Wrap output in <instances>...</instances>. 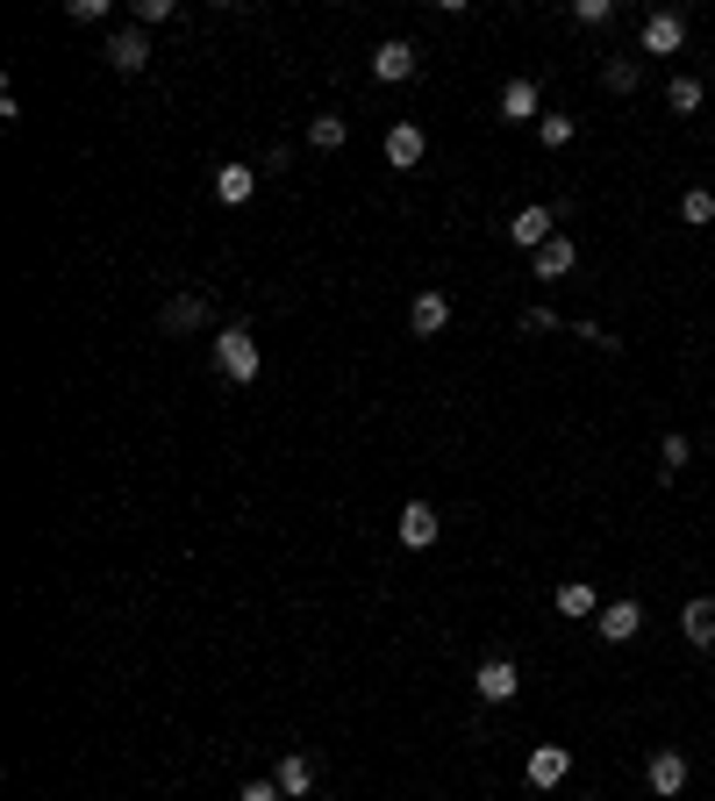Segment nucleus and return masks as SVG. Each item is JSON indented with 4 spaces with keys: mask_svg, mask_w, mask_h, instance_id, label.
<instances>
[{
    "mask_svg": "<svg viewBox=\"0 0 715 801\" xmlns=\"http://www.w3.org/2000/svg\"><path fill=\"white\" fill-rule=\"evenodd\" d=\"M215 365H222V379L251 387V379H258V365H265V351H258V336H251L244 322H229V330H215Z\"/></svg>",
    "mask_w": 715,
    "mask_h": 801,
    "instance_id": "f257e3e1",
    "label": "nucleus"
},
{
    "mask_svg": "<svg viewBox=\"0 0 715 801\" xmlns=\"http://www.w3.org/2000/svg\"><path fill=\"white\" fill-rule=\"evenodd\" d=\"M558 237V208H544V201H530V208L516 215V222H508V243H516V251H544V243Z\"/></svg>",
    "mask_w": 715,
    "mask_h": 801,
    "instance_id": "f03ea898",
    "label": "nucleus"
},
{
    "mask_svg": "<svg viewBox=\"0 0 715 801\" xmlns=\"http://www.w3.org/2000/svg\"><path fill=\"white\" fill-rule=\"evenodd\" d=\"M680 50H687V22L672 15V8L644 15V58H680Z\"/></svg>",
    "mask_w": 715,
    "mask_h": 801,
    "instance_id": "7ed1b4c3",
    "label": "nucleus"
},
{
    "mask_svg": "<svg viewBox=\"0 0 715 801\" xmlns=\"http://www.w3.org/2000/svg\"><path fill=\"white\" fill-rule=\"evenodd\" d=\"M472 695H480V701H516L522 695V673L508 659H487L480 673H472Z\"/></svg>",
    "mask_w": 715,
    "mask_h": 801,
    "instance_id": "20e7f679",
    "label": "nucleus"
},
{
    "mask_svg": "<svg viewBox=\"0 0 715 801\" xmlns=\"http://www.w3.org/2000/svg\"><path fill=\"white\" fill-rule=\"evenodd\" d=\"M443 537V515L429 508V501H408V508H401V545L408 551H429Z\"/></svg>",
    "mask_w": 715,
    "mask_h": 801,
    "instance_id": "39448f33",
    "label": "nucleus"
},
{
    "mask_svg": "<svg viewBox=\"0 0 715 801\" xmlns=\"http://www.w3.org/2000/svg\"><path fill=\"white\" fill-rule=\"evenodd\" d=\"M565 773H573V752H565V744H537V752H530V787L558 794V787H565Z\"/></svg>",
    "mask_w": 715,
    "mask_h": 801,
    "instance_id": "423d86ee",
    "label": "nucleus"
},
{
    "mask_svg": "<svg viewBox=\"0 0 715 801\" xmlns=\"http://www.w3.org/2000/svg\"><path fill=\"white\" fill-rule=\"evenodd\" d=\"M107 65L115 72H143L151 65V30H115L107 36Z\"/></svg>",
    "mask_w": 715,
    "mask_h": 801,
    "instance_id": "0eeeda50",
    "label": "nucleus"
},
{
    "mask_svg": "<svg viewBox=\"0 0 715 801\" xmlns=\"http://www.w3.org/2000/svg\"><path fill=\"white\" fill-rule=\"evenodd\" d=\"M423 151H429V137L415 129V122H394V129H387V165H394V172H415V165H423Z\"/></svg>",
    "mask_w": 715,
    "mask_h": 801,
    "instance_id": "6e6552de",
    "label": "nucleus"
},
{
    "mask_svg": "<svg viewBox=\"0 0 715 801\" xmlns=\"http://www.w3.org/2000/svg\"><path fill=\"white\" fill-rule=\"evenodd\" d=\"M443 322H451V294L429 287V294H415V301H408V330L415 336H443Z\"/></svg>",
    "mask_w": 715,
    "mask_h": 801,
    "instance_id": "1a4fd4ad",
    "label": "nucleus"
},
{
    "mask_svg": "<svg viewBox=\"0 0 715 801\" xmlns=\"http://www.w3.org/2000/svg\"><path fill=\"white\" fill-rule=\"evenodd\" d=\"M644 787L672 801V794L687 787V758H680V752H651V758H644Z\"/></svg>",
    "mask_w": 715,
    "mask_h": 801,
    "instance_id": "9d476101",
    "label": "nucleus"
},
{
    "mask_svg": "<svg viewBox=\"0 0 715 801\" xmlns=\"http://www.w3.org/2000/svg\"><path fill=\"white\" fill-rule=\"evenodd\" d=\"M258 194V165H215V201L222 208H244Z\"/></svg>",
    "mask_w": 715,
    "mask_h": 801,
    "instance_id": "9b49d317",
    "label": "nucleus"
},
{
    "mask_svg": "<svg viewBox=\"0 0 715 801\" xmlns=\"http://www.w3.org/2000/svg\"><path fill=\"white\" fill-rule=\"evenodd\" d=\"M573 265H579V243H573V237H551L544 251L530 258V273L544 279V287H551V279H565V273H573Z\"/></svg>",
    "mask_w": 715,
    "mask_h": 801,
    "instance_id": "f8f14e48",
    "label": "nucleus"
},
{
    "mask_svg": "<svg viewBox=\"0 0 715 801\" xmlns=\"http://www.w3.org/2000/svg\"><path fill=\"white\" fill-rule=\"evenodd\" d=\"M593 630L609 637V644H630V637L644 630V608H637V602H609L601 616H593Z\"/></svg>",
    "mask_w": 715,
    "mask_h": 801,
    "instance_id": "ddd939ff",
    "label": "nucleus"
},
{
    "mask_svg": "<svg viewBox=\"0 0 715 801\" xmlns=\"http://www.w3.org/2000/svg\"><path fill=\"white\" fill-rule=\"evenodd\" d=\"M501 122H544L537 79H508V87H501Z\"/></svg>",
    "mask_w": 715,
    "mask_h": 801,
    "instance_id": "4468645a",
    "label": "nucleus"
},
{
    "mask_svg": "<svg viewBox=\"0 0 715 801\" xmlns=\"http://www.w3.org/2000/svg\"><path fill=\"white\" fill-rule=\"evenodd\" d=\"M408 72H415V44L387 36V44L372 50V79H387V87H394V79H408Z\"/></svg>",
    "mask_w": 715,
    "mask_h": 801,
    "instance_id": "2eb2a0df",
    "label": "nucleus"
},
{
    "mask_svg": "<svg viewBox=\"0 0 715 801\" xmlns=\"http://www.w3.org/2000/svg\"><path fill=\"white\" fill-rule=\"evenodd\" d=\"M273 780H279V794H287V801H301L308 787H315V758H308V752H287V758L273 766Z\"/></svg>",
    "mask_w": 715,
    "mask_h": 801,
    "instance_id": "dca6fc26",
    "label": "nucleus"
},
{
    "mask_svg": "<svg viewBox=\"0 0 715 801\" xmlns=\"http://www.w3.org/2000/svg\"><path fill=\"white\" fill-rule=\"evenodd\" d=\"M680 630H687V644L715 651V594H701V602H687V608H680Z\"/></svg>",
    "mask_w": 715,
    "mask_h": 801,
    "instance_id": "f3484780",
    "label": "nucleus"
},
{
    "mask_svg": "<svg viewBox=\"0 0 715 801\" xmlns=\"http://www.w3.org/2000/svg\"><path fill=\"white\" fill-rule=\"evenodd\" d=\"M194 330H208V301H200V294H180V301L165 308V336H194Z\"/></svg>",
    "mask_w": 715,
    "mask_h": 801,
    "instance_id": "a211bd4d",
    "label": "nucleus"
},
{
    "mask_svg": "<svg viewBox=\"0 0 715 801\" xmlns=\"http://www.w3.org/2000/svg\"><path fill=\"white\" fill-rule=\"evenodd\" d=\"M558 616H573V622L601 616V594H593L587 580H565V587H558Z\"/></svg>",
    "mask_w": 715,
    "mask_h": 801,
    "instance_id": "6ab92c4d",
    "label": "nucleus"
},
{
    "mask_svg": "<svg viewBox=\"0 0 715 801\" xmlns=\"http://www.w3.org/2000/svg\"><path fill=\"white\" fill-rule=\"evenodd\" d=\"M637 79H644L637 58H609V65H601V87H609V93H637Z\"/></svg>",
    "mask_w": 715,
    "mask_h": 801,
    "instance_id": "aec40b11",
    "label": "nucleus"
},
{
    "mask_svg": "<svg viewBox=\"0 0 715 801\" xmlns=\"http://www.w3.org/2000/svg\"><path fill=\"white\" fill-rule=\"evenodd\" d=\"M680 222H687V229H708V222H715V194H708V186L680 194Z\"/></svg>",
    "mask_w": 715,
    "mask_h": 801,
    "instance_id": "412c9836",
    "label": "nucleus"
},
{
    "mask_svg": "<svg viewBox=\"0 0 715 801\" xmlns=\"http://www.w3.org/2000/svg\"><path fill=\"white\" fill-rule=\"evenodd\" d=\"M344 137H350V129H344V115H315V122H308V144H315V151H336Z\"/></svg>",
    "mask_w": 715,
    "mask_h": 801,
    "instance_id": "4be33fe9",
    "label": "nucleus"
},
{
    "mask_svg": "<svg viewBox=\"0 0 715 801\" xmlns=\"http://www.w3.org/2000/svg\"><path fill=\"white\" fill-rule=\"evenodd\" d=\"M666 101H672V115H694V107L708 101V87H701V79H672V87H666Z\"/></svg>",
    "mask_w": 715,
    "mask_h": 801,
    "instance_id": "5701e85b",
    "label": "nucleus"
},
{
    "mask_svg": "<svg viewBox=\"0 0 715 801\" xmlns=\"http://www.w3.org/2000/svg\"><path fill=\"white\" fill-rule=\"evenodd\" d=\"M687 458H694V444H687V437H680V430H672V437H666V444H658V480H672V472H680V466H687Z\"/></svg>",
    "mask_w": 715,
    "mask_h": 801,
    "instance_id": "b1692460",
    "label": "nucleus"
},
{
    "mask_svg": "<svg viewBox=\"0 0 715 801\" xmlns=\"http://www.w3.org/2000/svg\"><path fill=\"white\" fill-rule=\"evenodd\" d=\"M537 137H544V151H565V144H573V115H544Z\"/></svg>",
    "mask_w": 715,
    "mask_h": 801,
    "instance_id": "393cba45",
    "label": "nucleus"
},
{
    "mask_svg": "<svg viewBox=\"0 0 715 801\" xmlns=\"http://www.w3.org/2000/svg\"><path fill=\"white\" fill-rule=\"evenodd\" d=\"M172 15H180L172 0H137V30H158V22H172Z\"/></svg>",
    "mask_w": 715,
    "mask_h": 801,
    "instance_id": "a878e982",
    "label": "nucleus"
},
{
    "mask_svg": "<svg viewBox=\"0 0 715 801\" xmlns=\"http://www.w3.org/2000/svg\"><path fill=\"white\" fill-rule=\"evenodd\" d=\"M609 15H615L609 0H573V22H587V30H601V22H609Z\"/></svg>",
    "mask_w": 715,
    "mask_h": 801,
    "instance_id": "bb28decb",
    "label": "nucleus"
},
{
    "mask_svg": "<svg viewBox=\"0 0 715 801\" xmlns=\"http://www.w3.org/2000/svg\"><path fill=\"white\" fill-rule=\"evenodd\" d=\"M522 330L544 336V330H558V316H551V308H522Z\"/></svg>",
    "mask_w": 715,
    "mask_h": 801,
    "instance_id": "cd10ccee",
    "label": "nucleus"
},
{
    "mask_svg": "<svg viewBox=\"0 0 715 801\" xmlns=\"http://www.w3.org/2000/svg\"><path fill=\"white\" fill-rule=\"evenodd\" d=\"M237 801H287V794H279V780H251V787H244V794H237Z\"/></svg>",
    "mask_w": 715,
    "mask_h": 801,
    "instance_id": "c85d7f7f",
    "label": "nucleus"
},
{
    "mask_svg": "<svg viewBox=\"0 0 715 801\" xmlns=\"http://www.w3.org/2000/svg\"><path fill=\"white\" fill-rule=\"evenodd\" d=\"M65 15H72V22H101V15H107V0H72Z\"/></svg>",
    "mask_w": 715,
    "mask_h": 801,
    "instance_id": "c756f323",
    "label": "nucleus"
},
{
    "mask_svg": "<svg viewBox=\"0 0 715 801\" xmlns=\"http://www.w3.org/2000/svg\"><path fill=\"white\" fill-rule=\"evenodd\" d=\"M579 336H587V344H593V351H623V344H615V336H609V330H601V322H579Z\"/></svg>",
    "mask_w": 715,
    "mask_h": 801,
    "instance_id": "7c9ffc66",
    "label": "nucleus"
},
{
    "mask_svg": "<svg viewBox=\"0 0 715 801\" xmlns=\"http://www.w3.org/2000/svg\"><path fill=\"white\" fill-rule=\"evenodd\" d=\"M708 93H715V87H708Z\"/></svg>",
    "mask_w": 715,
    "mask_h": 801,
    "instance_id": "2f4dec72",
    "label": "nucleus"
}]
</instances>
